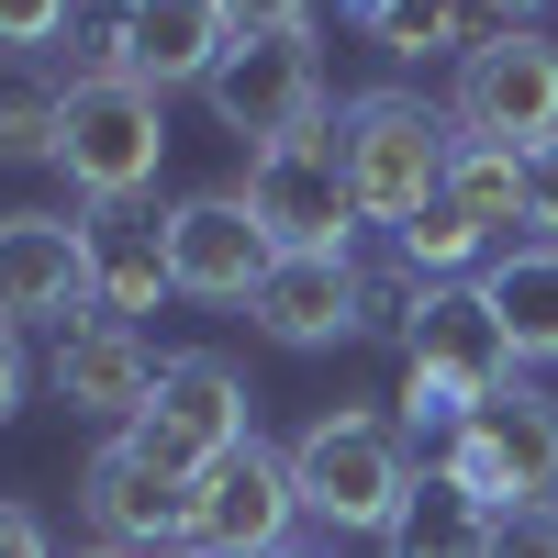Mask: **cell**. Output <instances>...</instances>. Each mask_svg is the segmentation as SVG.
Masks as SVG:
<instances>
[{"label":"cell","mask_w":558,"mask_h":558,"mask_svg":"<svg viewBox=\"0 0 558 558\" xmlns=\"http://www.w3.org/2000/svg\"><path fill=\"white\" fill-rule=\"evenodd\" d=\"M514 368L525 357H514V336H502L492 291L481 279H436V291L413 302V324H402V425L447 447L492 391H514Z\"/></svg>","instance_id":"obj_1"},{"label":"cell","mask_w":558,"mask_h":558,"mask_svg":"<svg viewBox=\"0 0 558 558\" xmlns=\"http://www.w3.org/2000/svg\"><path fill=\"white\" fill-rule=\"evenodd\" d=\"M336 157H347V191L368 223H402L447 202V168H458V112L425 101V89H357V101H336Z\"/></svg>","instance_id":"obj_2"},{"label":"cell","mask_w":558,"mask_h":558,"mask_svg":"<svg viewBox=\"0 0 558 558\" xmlns=\"http://www.w3.org/2000/svg\"><path fill=\"white\" fill-rule=\"evenodd\" d=\"M291 481H302V514L336 525V536H391L402 502H413V447L402 425H380V413H313V425L291 436Z\"/></svg>","instance_id":"obj_3"},{"label":"cell","mask_w":558,"mask_h":558,"mask_svg":"<svg viewBox=\"0 0 558 558\" xmlns=\"http://www.w3.org/2000/svg\"><path fill=\"white\" fill-rule=\"evenodd\" d=\"M213 123L235 134V146H302V134L336 123V78H324V34L291 23V34H235L223 45V68L202 78Z\"/></svg>","instance_id":"obj_4"},{"label":"cell","mask_w":558,"mask_h":558,"mask_svg":"<svg viewBox=\"0 0 558 558\" xmlns=\"http://www.w3.org/2000/svg\"><path fill=\"white\" fill-rule=\"evenodd\" d=\"M246 436H257V391H246V368L223 347H179L168 380H157V402L123 425V447L157 458V470H179V481H202L213 458H235Z\"/></svg>","instance_id":"obj_5"},{"label":"cell","mask_w":558,"mask_h":558,"mask_svg":"<svg viewBox=\"0 0 558 558\" xmlns=\"http://www.w3.org/2000/svg\"><path fill=\"white\" fill-rule=\"evenodd\" d=\"M157 157H168V101L146 78H68L57 168H68L78 202H146L157 191Z\"/></svg>","instance_id":"obj_6"},{"label":"cell","mask_w":558,"mask_h":558,"mask_svg":"<svg viewBox=\"0 0 558 558\" xmlns=\"http://www.w3.org/2000/svg\"><path fill=\"white\" fill-rule=\"evenodd\" d=\"M246 213H257V235L268 257H336L357 235V191H347V157H336V134H302V146H257L246 157Z\"/></svg>","instance_id":"obj_7"},{"label":"cell","mask_w":558,"mask_h":558,"mask_svg":"<svg viewBox=\"0 0 558 558\" xmlns=\"http://www.w3.org/2000/svg\"><path fill=\"white\" fill-rule=\"evenodd\" d=\"M447 112H458V134H470V146H514V157L547 146V134H558V45L525 34V23H502L492 45H470V57H458Z\"/></svg>","instance_id":"obj_8"},{"label":"cell","mask_w":558,"mask_h":558,"mask_svg":"<svg viewBox=\"0 0 558 558\" xmlns=\"http://www.w3.org/2000/svg\"><path fill=\"white\" fill-rule=\"evenodd\" d=\"M436 470H458L492 514H514V502H558V402L547 391H492L470 425L436 447Z\"/></svg>","instance_id":"obj_9"},{"label":"cell","mask_w":558,"mask_h":558,"mask_svg":"<svg viewBox=\"0 0 558 558\" xmlns=\"http://www.w3.org/2000/svg\"><path fill=\"white\" fill-rule=\"evenodd\" d=\"M291 525H302V481H291V447L268 436H246L191 481V558H268L291 547Z\"/></svg>","instance_id":"obj_10"},{"label":"cell","mask_w":558,"mask_h":558,"mask_svg":"<svg viewBox=\"0 0 558 558\" xmlns=\"http://www.w3.org/2000/svg\"><path fill=\"white\" fill-rule=\"evenodd\" d=\"M246 313H257L268 347H347V336L380 324V279H368L347 246L336 257H268V279H257Z\"/></svg>","instance_id":"obj_11"},{"label":"cell","mask_w":558,"mask_h":558,"mask_svg":"<svg viewBox=\"0 0 558 558\" xmlns=\"http://www.w3.org/2000/svg\"><path fill=\"white\" fill-rule=\"evenodd\" d=\"M45 380H57V402L68 413H89V425H134V413L157 402V380H168V357L146 347V324H112V313H78L68 336H57V357H45Z\"/></svg>","instance_id":"obj_12"},{"label":"cell","mask_w":558,"mask_h":558,"mask_svg":"<svg viewBox=\"0 0 558 558\" xmlns=\"http://www.w3.org/2000/svg\"><path fill=\"white\" fill-rule=\"evenodd\" d=\"M101 313L89 302V246H78V213H0V324H68Z\"/></svg>","instance_id":"obj_13"},{"label":"cell","mask_w":558,"mask_h":558,"mask_svg":"<svg viewBox=\"0 0 558 558\" xmlns=\"http://www.w3.org/2000/svg\"><path fill=\"white\" fill-rule=\"evenodd\" d=\"M78 502H89V536L101 547H134V558H179L191 547V481L157 470V458H134L123 436L78 470Z\"/></svg>","instance_id":"obj_14"},{"label":"cell","mask_w":558,"mask_h":558,"mask_svg":"<svg viewBox=\"0 0 558 558\" xmlns=\"http://www.w3.org/2000/svg\"><path fill=\"white\" fill-rule=\"evenodd\" d=\"M168 268H179V291H191V302H257L268 235H257L246 191H191V202H168Z\"/></svg>","instance_id":"obj_15"},{"label":"cell","mask_w":558,"mask_h":558,"mask_svg":"<svg viewBox=\"0 0 558 558\" xmlns=\"http://www.w3.org/2000/svg\"><path fill=\"white\" fill-rule=\"evenodd\" d=\"M78 246H89V302H101L112 324L157 313V302L179 291V268H168V213H146V202H89V213H78Z\"/></svg>","instance_id":"obj_16"},{"label":"cell","mask_w":558,"mask_h":558,"mask_svg":"<svg viewBox=\"0 0 558 558\" xmlns=\"http://www.w3.org/2000/svg\"><path fill=\"white\" fill-rule=\"evenodd\" d=\"M123 34H134V78L168 101V89H202L223 68L235 12H223V0H123Z\"/></svg>","instance_id":"obj_17"},{"label":"cell","mask_w":558,"mask_h":558,"mask_svg":"<svg viewBox=\"0 0 558 558\" xmlns=\"http://www.w3.org/2000/svg\"><path fill=\"white\" fill-rule=\"evenodd\" d=\"M492 502L470 492V481H458V470H436V458H425V470H413V502H402V525L380 536L391 558H492Z\"/></svg>","instance_id":"obj_18"},{"label":"cell","mask_w":558,"mask_h":558,"mask_svg":"<svg viewBox=\"0 0 558 558\" xmlns=\"http://www.w3.org/2000/svg\"><path fill=\"white\" fill-rule=\"evenodd\" d=\"M481 291H492V313H502V336H514V357H525V368H558V246H547V235L502 246V257L481 268Z\"/></svg>","instance_id":"obj_19"},{"label":"cell","mask_w":558,"mask_h":558,"mask_svg":"<svg viewBox=\"0 0 558 558\" xmlns=\"http://www.w3.org/2000/svg\"><path fill=\"white\" fill-rule=\"evenodd\" d=\"M57 134H68V78L0 68V157L12 168H57Z\"/></svg>","instance_id":"obj_20"},{"label":"cell","mask_w":558,"mask_h":558,"mask_svg":"<svg viewBox=\"0 0 558 558\" xmlns=\"http://www.w3.org/2000/svg\"><path fill=\"white\" fill-rule=\"evenodd\" d=\"M447 202L481 223V235H514L525 223V157L514 146H470L458 134V168H447Z\"/></svg>","instance_id":"obj_21"},{"label":"cell","mask_w":558,"mask_h":558,"mask_svg":"<svg viewBox=\"0 0 558 558\" xmlns=\"http://www.w3.org/2000/svg\"><path fill=\"white\" fill-rule=\"evenodd\" d=\"M391 246H402V268H413V279H470V268H492V235H481L458 202H425Z\"/></svg>","instance_id":"obj_22"},{"label":"cell","mask_w":558,"mask_h":558,"mask_svg":"<svg viewBox=\"0 0 558 558\" xmlns=\"http://www.w3.org/2000/svg\"><path fill=\"white\" fill-rule=\"evenodd\" d=\"M68 23H78V0H0V57H12V68H34Z\"/></svg>","instance_id":"obj_23"},{"label":"cell","mask_w":558,"mask_h":558,"mask_svg":"<svg viewBox=\"0 0 558 558\" xmlns=\"http://www.w3.org/2000/svg\"><path fill=\"white\" fill-rule=\"evenodd\" d=\"M492 558H558V502H514L492 525Z\"/></svg>","instance_id":"obj_24"},{"label":"cell","mask_w":558,"mask_h":558,"mask_svg":"<svg viewBox=\"0 0 558 558\" xmlns=\"http://www.w3.org/2000/svg\"><path fill=\"white\" fill-rule=\"evenodd\" d=\"M525 223L558 246V134H547V146H525Z\"/></svg>","instance_id":"obj_25"},{"label":"cell","mask_w":558,"mask_h":558,"mask_svg":"<svg viewBox=\"0 0 558 558\" xmlns=\"http://www.w3.org/2000/svg\"><path fill=\"white\" fill-rule=\"evenodd\" d=\"M0 558H57V536H45L34 502H0Z\"/></svg>","instance_id":"obj_26"},{"label":"cell","mask_w":558,"mask_h":558,"mask_svg":"<svg viewBox=\"0 0 558 558\" xmlns=\"http://www.w3.org/2000/svg\"><path fill=\"white\" fill-rule=\"evenodd\" d=\"M235 12V34H291V23H313V0H223Z\"/></svg>","instance_id":"obj_27"},{"label":"cell","mask_w":558,"mask_h":558,"mask_svg":"<svg viewBox=\"0 0 558 558\" xmlns=\"http://www.w3.org/2000/svg\"><path fill=\"white\" fill-rule=\"evenodd\" d=\"M23 391H34V357H23V336H12V324H0V425L23 413Z\"/></svg>","instance_id":"obj_28"},{"label":"cell","mask_w":558,"mask_h":558,"mask_svg":"<svg viewBox=\"0 0 558 558\" xmlns=\"http://www.w3.org/2000/svg\"><path fill=\"white\" fill-rule=\"evenodd\" d=\"M481 12H492V23H525V12H547V0H481Z\"/></svg>","instance_id":"obj_29"},{"label":"cell","mask_w":558,"mask_h":558,"mask_svg":"<svg viewBox=\"0 0 558 558\" xmlns=\"http://www.w3.org/2000/svg\"><path fill=\"white\" fill-rule=\"evenodd\" d=\"M68 558H134V547H101V536H89V547H68Z\"/></svg>","instance_id":"obj_30"},{"label":"cell","mask_w":558,"mask_h":558,"mask_svg":"<svg viewBox=\"0 0 558 558\" xmlns=\"http://www.w3.org/2000/svg\"><path fill=\"white\" fill-rule=\"evenodd\" d=\"M268 558H313V547H268Z\"/></svg>","instance_id":"obj_31"},{"label":"cell","mask_w":558,"mask_h":558,"mask_svg":"<svg viewBox=\"0 0 558 558\" xmlns=\"http://www.w3.org/2000/svg\"><path fill=\"white\" fill-rule=\"evenodd\" d=\"M179 558H191V547H179Z\"/></svg>","instance_id":"obj_32"}]
</instances>
